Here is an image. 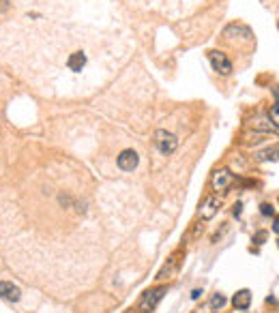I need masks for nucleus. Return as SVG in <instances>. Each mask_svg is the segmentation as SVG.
Returning a JSON list of instances; mask_svg holds the SVG:
<instances>
[{"instance_id":"nucleus-5","label":"nucleus","mask_w":279,"mask_h":313,"mask_svg":"<svg viewBox=\"0 0 279 313\" xmlns=\"http://www.w3.org/2000/svg\"><path fill=\"white\" fill-rule=\"evenodd\" d=\"M20 296H22V292L18 285H13L11 281H0V298L9 300V302H18Z\"/></svg>"},{"instance_id":"nucleus-1","label":"nucleus","mask_w":279,"mask_h":313,"mask_svg":"<svg viewBox=\"0 0 279 313\" xmlns=\"http://www.w3.org/2000/svg\"><path fill=\"white\" fill-rule=\"evenodd\" d=\"M155 144H157V148L161 150L163 155H172V152L176 150V146H178V140H176V135H174V133L159 129L155 133Z\"/></svg>"},{"instance_id":"nucleus-4","label":"nucleus","mask_w":279,"mask_h":313,"mask_svg":"<svg viewBox=\"0 0 279 313\" xmlns=\"http://www.w3.org/2000/svg\"><path fill=\"white\" fill-rule=\"evenodd\" d=\"M138 152L135 150H123L121 155H118V167L125 172H133L135 167H138Z\"/></svg>"},{"instance_id":"nucleus-9","label":"nucleus","mask_w":279,"mask_h":313,"mask_svg":"<svg viewBox=\"0 0 279 313\" xmlns=\"http://www.w3.org/2000/svg\"><path fill=\"white\" fill-rule=\"evenodd\" d=\"M232 302H234V307H236V309H247V307H249V302H251V292H249V290L236 292Z\"/></svg>"},{"instance_id":"nucleus-2","label":"nucleus","mask_w":279,"mask_h":313,"mask_svg":"<svg viewBox=\"0 0 279 313\" xmlns=\"http://www.w3.org/2000/svg\"><path fill=\"white\" fill-rule=\"evenodd\" d=\"M167 292V287H155V290H148L144 296L140 298V302H138V307H140V311H144V313H148V311H153L155 307H157V302L163 298V294Z\"/></svg>"},{"instance_id":"nucleus-3","label":"nucleus","mask_w":279,"mask_h":313,"mask_svg":"<svg viewBox=\"0 0 279 313\" xmlns=\"http://www.w3.org/2000/svg\"><path fill=\"white\" fill-rule=\"evenodd\" d=\"M209 60H211L213 69L217 71V73H221V75H230V73H232V62L228 60V56L223 54V52H217V50L209 52Z\"/></svg>"},{"instance_id":"nucleus-8","label":"nucleus","mask_w":279,"mask_h":313,"mask_svg":"<svg viewBox=\"0 0 279 313\" xmlns=\"http://www.w3.org/2000/svg\"><path fill=\"white\" fill-rule=\"evenodd\" d=\"M67 67L73 71V73H79V71L86 67V56L82 52H73L69 56V60H67Z\"/></svg>"},{"instance_id":"nucleus-7","label":"nucleus","mask_w":279,"mask_h":313,"mask_svg":"<svg viewBox=\"0 0 279 313\" xmlns=\"http://www.w3.org/2000/svg\"><path fill=\"white\" fill-rule=\"evenodd\" d=\"M230 182H232V174H230V170H219V172L213 174V187L217 191L230 187Z\"/></svg>"},{"instance_id":"nucleus-6","label":"nucleus","mask_w":279,"mask_h":313,"mask_svg":"<svg viewBox=\"0 0 279 313\" xmlns=\"http://www.w3.org/2000/svg\"><path fill=\"white\" fill-rule=\"evenodd\" d=\"M219 204H221V199H219L217 195L206 197V199H204V204H202V208H200V215L204 217V219H213V217L217 215Z\"/></svg>"},{"instance_id":"nucleus-10","label":"nucleus","mask_w":279,"mask_h":313,"mask_svg":"<svg viewBox=\"0 0 279 313\" xmlns=\"http://www.w3.org/2000/svg\"><path fill=\"white\" fill-rule=\"evenodd\" d=\"M223 304H226V296L215 294V296H213V300H211V307H213V309H221Z\"/></svg>"},{"instance_id":"nucleus-14","label":"nucleus","mask_w":279,"mask_h":313,"mask_svg":"<svg viewBox=\"0 0 279 313\" xmlns=\"http://www.w3.org/2000/svg\"><path fill=\"white\" fill-rule=\"evenodd\" d=\"M241 208H243L241 204H236V206H234V217H238V215H241Z\"/></svg>"},{"instance_id":"nucleus-13","label":"nucleus","mask_w":279,"mask_h":313,"mask_svg":"<svg viewBox=\"0 0 279 313\" xmlns=\"http://www.w3.org/2000/svg\"><path fill=\"white\" fill-rule=\"evenodd\" d=\"M9 0H0V13H5V11H9Z\"/></svg>"},{"instance_id":"nucleus-12","label":"nucleus","mask_w":279,"mask_h":313,"mask_svg":"<svg viewBox=\"0 0 279 313\" xmlns=\"http://www.w3.org/2000/svg\"><path fill=\"white\" fill-rule=\"evenodd\" d=\"M270 114H273V125L277 127V123H279V110H277V106H273V110H270Z\"/></svg>"},{"instance_id":"nucleus-11","label":"nucleus","mask_w":279,"mask_h":313,"mask_svg":"<svg viewBox=\"0 0 279 313\" xmlns=\"http://www.w3.org/2000/svg\"><path fill=\"white\" fill-rule=\"evenodd\" d=\"M262 215H275V208L273 206H268V204H264V206H262Z\"/></svg>"}]
</instances>
